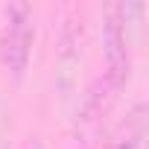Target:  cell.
Instances as JSON below:
<instances>
[{
  "instance_id": "1",
  "label": "cell",
  "mask_w": 149,
  "mask_h": 149,
  "mask_svg": "<svg viewBox=\"0 0 149 149\" xmlns=\"http://www.w3.org/2000/svg\"><path fill=\"white\" fill-rule=\"evenodd\" d=\"M32 41H35L32 6L29 3H6L3 21H0V61H3V70L15 82L24 79V73L29 67Z\"/></svg>"
},
{
  "instance_id": "2",
  "label": "cell",
  "mask_w": 149,
  "mask_h": 149,
  "mask_svg": "<svg viewBox=\"0 0 149 149\" xmlns=\"http://www.w3.org/2000/svg\"><path fill=\"white\" fill-rule=\"evenodd\" d=\"M102 56H105L102 82L117 94L129 82V73H132V41H129V6L126 3H114L105 9Z\"/></svg>"
},
{
  "instance_id": "3",
  "label": "cell",
  "mask_w": 149,
  "mask_h": 149,
  "mask_svg": "<svg viewBox=\"0 0 149 149\" xmlns=\"http://www.w3.org/2000/svg\"><path fill=\"white\" fill-rule=\"evenodd\" d=\"M146 108L137 102L129 114H126V120L117 126V132L111 134V140L105 143V149H140V143H143V134H146Z\"/></svg>"
},
{
  "instance_id": "4",
  "label": "cell",
  "mask_w": 149,
  "mask_h": 149,
  "mask_svg": "<svg viewBox=\"0 0 149 149\" xmlns=\"http://www.w3.org/2000/svg\"><path fill=\"white\" fill-rule=\"evenodd\" d=\"M24 149H32V143H26V146H24Z\"/></svg>"
}]
</instances>
